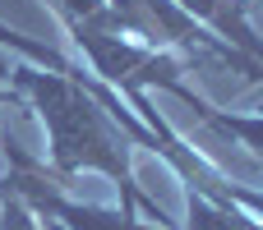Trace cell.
Returning a JSON list of instances; mask_svg holds the SVG:
<instances>
[{"label": "cell", "mask_w": 263, "mask_h": 230, "mask_svg": "<svg viewBox=\"0 0 263 230\" xmlns=\"http://www.w3.org/2000/svg\"><path fill=\"white\" fill-rule=\"evenodd\" d=\"M259 230H263V221H259Z\"/></svg>", "instance_id": "obj_8"}, {"label": "cell", "mask_w": 263, "mask_h": 230, "mask_svg": "<svg viewBox=\"0 0 263 230\" xmlns=\"http://www.w3.org/2000/svg\"><path fill=\"white\" fill-rule=\"evenodd\" d=\"M176 5L185 14H194L203 28H213L222 41H231L236 51L263 60V41L254 37V28H250V5L245 0H176Z\"/></svg>", "instance_id": "obj_3"}, {"label": "cell", "mask_w": 263, "mask_h": 230, "mask_svg": "<svg viewBox=\"0 0 263 230\" xmlns=\"http://www.w3.org/2000/svg\"><path fill=\"white\" fill-rule=\"evenodd\" d=\"M166 92H176V97H180V101H185V106H190V111H194V115H199V120H203L213 134H222V138L240 143V148H245V152H250V157L263 166V115H236V111H217V106H213V101H203V97H199V92H194L185 78H176Z\"/></svg>", "instance_id": "obj_2"}, {"label": "cell", "mask_w": 263, "mask_h": 230, "mask_svg": "<svg viewBox=\"0 0 263 230\" xmlns=\"http://www.w3.org/2000/svg\"><path fill=\"white\" fill-rule=\"evenodd\" d=\"M185 212H190V230H259V221H254L245 207L217 203V198H208V194H199V189H190Z\"/></svg>", "instance_id": "obj_4"}, {"label": "cell", "mask_w": 263, "mask_h": 230, "mask_svg": "<svg viewBox=\"0 0 263 230\" xmlns=\"http://www.w3.org/2000/svg\"><path fill=\"white\" fill-rule=\"evenodd\" d=\"M9 88H18L37 106V115L46 124V138H51V175L60 184L79 171H102L120 184V207H143L148 221L166 226L162 207L153 198H143L139 184H134V171H129V157H125L129 138L111 129V115L102 111V101L92 92H83L65 74L37 69V65H14Z\"/></svg>", "instance_id": "obj_1"}, {"label": "cell", "mask_w": 263, "mask_h": 230, "mask_svg": "<svg viewBox=\"0 0 263 230\" xmlns=\"http://www.w3.org/2000/svg\"><path fill=\"white\" fill-rule=\"evenodd\" d=\"M9 69H14V60H9V55L0 51V83H9Z\"/></svg>", "instance_id": "obj_6"}, {"label": "cell", "mask_w": 263, "mask_h": 230, "mask_svg": "<svg viewBox=\"0 0 263 230\" xmlns=\"http://www.w3.org/2000/svg\"><path fill=\"white\" fill-rule=\"evenodd\" d=\"M217 203H236V207H245L250 217H263V189H250V184H231V180H222Z\"/></svg>", "instance_id": "obj_5"}, {"label": "cell", "mask_w": 263, "mask_h": 230, "mask_svg": "<svg viewBox=\"0 0 263 230\" xmlns=\"http://www.w3.org/2000/svg\"><path fill=\"white\" fill-rule=\"evenodd\" d=\"M37 230H65V226H55V221H46V226H37Z\"/></svg>", "instance_id": "obj_7"}]
</instances>
